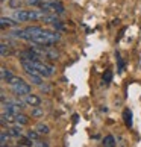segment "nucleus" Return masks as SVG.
Here are the masks:
<instances>
[{"label":"nucleus","instance_id":"1","mask_svg":"<svg viewBox=\"0 0 141 147\" xmlns=\"http://www.w3.org/2000/svg\"><path fill=\"white\" fill-rule=\"evenodd\" d=\"M56 41H59V34L58 32H52V30H44L38 36H35L30 42L32 44H40V46H44V47H50L52 44H55Z\"/></svg>","mask_w":141,"mask_h":147},{"label":"nucleus","instance_id":"2","mask_svg":"<svg viewBox=\"0 0 141 147\" xmlns=\"http://www.w3.org/2000/svg\"><path fill=\"white\" fill-rule=\"evenodd\" d=\"M38 8L43 9V11H46V12L64 14V6H62L59 2H53V0H46V2H43Z\"/></svg>","mask_w":141,"mask_h":147},{"label":"nucleus","instance_id":"3","mask_svg":"<svg viewBox=\"0 0 141 147\" xmlns=\"http://www.w3.org/2000/svg\"><path fill=\"white\" fill-rule=\"evenodd\" d=\"M34 65L36 67L38 71H40V74L44 76V78H50V76L55 74V68H53L52 65H47V64H44V62H41L40 59L34 61Z\"/></svg>","mask_w":141,"mask_h":147},{"label":"nucleus","instance_id":"4","mask_svg":"<svg viewBox=\"0 0 141 147\" xmlns=\"http://www.w3.org/2000/svg\"><path fill=\"white\" fill-rule=\"evenodd\" d=\"M43 32V28L40 26H29V28L24 29V35H23V40L26 41H32L35 36H38Z\"/></svg>","mask_w":141,"mask_h":147},{"label":"nucleus","instance_id":"5","mask_svg":"<svg viewBox=\"0 0 141 147\" xmlns=\"http://www.w3.org/2000/svg\"><path fill=\"white\" fill-rule=\"evenodd\" d=\"M12 91H14V94L18 96V97L20 96H28V94H30V85L26 84V82H21L18 85H14Z\"/></svg>","mask_w":141,"mask_h":147},{"label":"nucleus","instance_id":"6","mask_svg":"<svg viewBox=\"0 0 141 147\" xmlns=\"http://www.w3.org/2000/svg\"><path fill=\"white\" fill-rule=\"evenodd\" d=\"M24 100H26V103H28V106H30V108H35V106H40L41 105V99L38 96H35V94L24 96Z\"/></svg>","mask_w":141,"mask_h":147},{"label":"nucleus","instance_id":"7","mask_svg":"<svg viewBox=\"0 0 141 147\" xmlns=\"http://www.w3.org/2000/svg\"><path fill=\"white\" fill-rule=\"evenodd\" d=\"M12 18H15L20 23V21H29V11L24 9H18L12 14Z\"/></svg>","mask_w":141,"mask_h":147},{"label":"nucleus","instance_id":"8","mask_svg":"<svg viewBox=\"0 0 141 147\" xmlns=\"http://www.w3.org/2000/svg\"><path fill=\"white\" fill-rule=\"evenodd\" d=\"M18 21L15 20V18H9V17H2L0 18V24H2V28L5 29L8 26V28H12V26H15Z\"/></svg>","mask_w":141,"mask_h":147},{"label":"nucleus","instance_id":"9","mask_svg":"<svg viewBox=\"0 0 141 147\" xmlns=\"http://www.w3.org/2000/svg\"><path fill=\"white\" fill-rule=\"evenodd\" d=\"M8 134L11 135V137L21 138V135H23V130H21V126H20V124H17V126H14V127H9V129H8Z\"/></svg>","mask_w":141,"mask_h":147},{"label":"nucleus","instance_id":"10","mask_svg":"<svg viewBox=\"0 0 141 147\" xmlns=\"http://www.w3.org/2000/svg\"><path fill=\"white\" fill-rule=\"evenodd\" d=\"M0 74H2V80H3V82H6V84L14 78V74L11 73L6 67H2V68H0Z\"/></svg>","mask_w":141,"mask_h":147},{"label":"nucleus","instance_id":"11","mask_svg":"<svg viewBox=\"0 0 141 147\" xmlns=\"http://www.w3.org/2000/svg\"><path fill=\"white\" fill-rule=\"evenodd\" d=\"M29 123V118L28 115H24V114L18 112L17 115H15V124H20V126H24V124Z\"/></svg>","mask_w":141,"mask_h":147},{"label":"nucleus","instance_id":"12","mask_svg":"<svg viewBox=\"0 0 141 147\" xmlns=\"http://www.w3.org/2000/svg\"><path fill=\"white\" fill-rule=\"evenodd\" d=\"M123 118H124V124H126L128 127L132 126V112L131 109H124L123 111Z\"/></svg>","mask_w":141,"mask_h":147},{"label":"nucleus","instance_id":"13","mask_svg":"<svg viewBox=\"0 0 141 147\" xmlns=\"http://www.w3.org/2000/svg\"><path fill=\"white\" fill-rule=\"evenodd\" d=\"M35 129H36L41 135H47V134H50V127H49L47 124H44V123H38Z\"/></svg>","mask_w":141,"mask_h":147},{"label":"nucleus","instance_id":"14","mask_svg":"<svg viewBox=\"0 0 141 147\" xmlns=\"http://www.w3.org/2000/svg\"><path fill=\"white\" fill-rule=\"evenodd\" d=\"M29 80L34 85H43V79H41V74H29Z\"/></svg>","mask_w":141,"mask_h":147},{"label":"nucleus","instance_id":"15","mask_svg":"<svg viewBox=\"0 0 141 147\" xmlns=\"http://www.w3.org/2000/svg\"><path fill=\"white\" fill-rule=\"evenodd\" d=\"M103 146L105 147H114L115 146V138H114L112 135H106L103 138Z\"/></svg>","mask_w":141,"mask_h":147},{"label":"nucleus","instance_id":"16","mask_svg":"<svg viewBox=\"0 0 141 147\" xmlns=\"http://www.w3.org/2000/svg\"><path fill=\"white\" fill-rule=\"evenodd\" d=\"M40 132H38V130L35 129V130H28V132H26V137H28L29 140H32V141H36V140H40Z\"/></svg>","mask_w":141,"mask_h":147},{"label":"nucleus","instance_id":"17","mask_svg":"<svg viewBox=\"0 0 141 147\" xmlns=\"http://www.w3.org/2000/svg\"><path fill=\"white\" fill-rule=\"evenodd\" d=\"M9 137H11V135L6 132V130H2V134H0V146H2V147L6 146V144H8Z\"/></svg>","mask_w":141,"mask_h":147},{"label":"nucleus","instance_id":"18","mask_svg":"<svg viewBox=\"0 0 141 147\" xmlns=\"http://www.w3.org/2000/svg\"><path fill=\"white\" fill-rule=\"evenodd\" d=\"M43 115H44V111H43L40 106L32 108V117H43Z\"/></svg>","mask_w":141,"mask_h":147},{"label":"nucleus","instance_id":"19","mask_svg":"<svg viewBox=\"0 0 141 147\" xmlns=\"http://www.w3.org/2000/svg\"><path fill=\"white\" fill-rule=\"evenodd\" d=\"M0 55H2L3 58L9 55V49H8V46L5 44V42H2V46H0Z\"/></svg>","mask_w":141,"mask_h":147},{"label":"nucleus","instance_id":"20","mask_svg":"<svg viewBox=\"0 0 141 147\" xmlns=\"http://www.w3.org/2000/svg\"><path fill=\"white\" fill-rule=\"evenodd\" d=\"M21 82H24V80L21 79V78H18V76H14V78L11 79V80H9L8 84H9L11 86H14V85H18V84H21Z\"/></svg>","mask_w":141,"mask_h":147},{"label":"nucleus","instance_id":"21","mask_svg":"<svg viewBox=\"0 0 141 147\" xmlns=\"http://www.w3.org/2000/svg\"><path fill=\"white\" fill-rule=\"evenodd\" d=\"M111 79H112V73L109 71V70H106V71L103 73V82L105 84H109Z\"/></svg>","mask_w":141,"mask_h":147},{"label":"nucleus","instance_id":"22","mask_svg":"<svg viewBox=\"0 0 141 147\" xmlns=\"http://www.w3.org/2000/svg\"><path fill=\"white\" fill-rule=\"evenodd\" d=\"M43 2H46V0H26V3L32 5V6H40Z\"/></svg>","mask_w":141,"mask_h":147},{"label":"nucleus","instance_id":"23","mask_svg":"<svg viewBox=\"0 0 141 147\" xmlns=\"http://www.w3.org/2000/svg\"><path fill=\"white\" fill-rule=\"evenodd\" d=\"M117 61H118V71H123V70H124V62H123V59L120 58V55H118V53H117Z\"/></svg>","mask_w":141,"mask_h":147},{"label":"nucleus","instance_id":"24","mask_svg":"<svg viewBox=\"0 0 141 147\" xmlns=\"http://www.w3.org/2000/svg\"><path fill=\"white\" fill-rule=\"evenodd\" d=\"M9 6L11 8H20L21 2H20V0H9Z\"/></svg>","mask_w":141,"mask_h":147},{"label":"nucleus","instance_id":"25","mask_svg":"<svg viewBox=\"0 0 141 147\" xmlns=\"http://www.w3.org/2000/svg\"><path fill=\"white\" fill-rule=\"evenodd\" d=\"M47 146H49V143H43V141H40V140L34 141V147H47Z\"/></svg>","mask_w":141,"mask_h":147},{"label":"nucleus","instance_id":"26","mask_svg":"<svg viewBox=\"0 0 141 147\" xmlns=\"http://www.w3.org/2000/svg\"><path fill=\"white\" fill-rule=\"evenodd\" d=\"M2 2H5V0H2Z\"/></svg>","mask_w":141,"mask_h":147}]
</instances>
